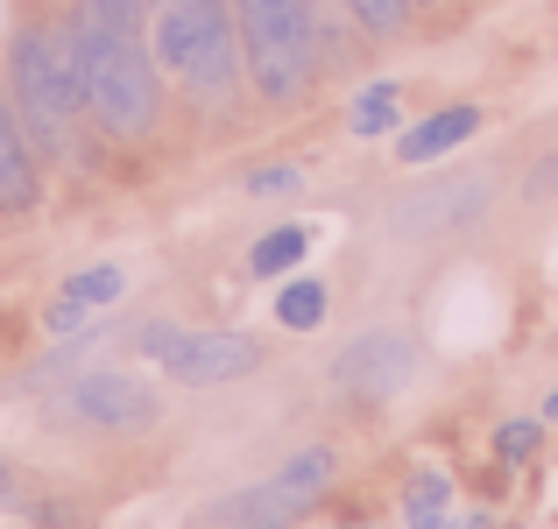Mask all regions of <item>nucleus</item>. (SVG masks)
Instances as JSON below:
<instances>
[{
	"instance_id": "nucleus-1",
	"label": "nucleus",
	"mask_w": 558,
	"mask_h": 529,
	"mask_svg": "<svg viewBox=\"0 0 558 529\" xmlns=\"http://www.w3.org/2000/svg\"><path fill=\"white\" fill-rule=\"evenodd\" d=\"M57 22L78 57L85 121L107 142H149L163 121V64L149 50V28L93 8V0H71V14H57Z\"/></svg>"
},
{
	"instance_id": "nucleus-2",
	"label": "nucleus",
	"mask_w": 558,
	"mask_h": 529,
	"mask_svg": "<svg viewBox=\"0 0 558 529\" xmlns=\"http://www.w3.org/2000/svg\"><path fill=\"white\" fill-rule=\"evenodd\" d=\"M8 99L43 163H64L85 121V85H78V57L64 42V22H22L8 36Z\"/></svg>"
},
{
	"instance_id": "nucleus-3",
	"label": "nucleus",
	"mask_w": 558,
	"mask_h": 529,
	"mask_svg": "<svg viewBox=\"0 0 558 529\" xmlns=\"http://www.w3.org/2000/svg\"><path fill=\"white\" fill-rule=\"evenodd\" d=\"M149 50L163 71H178L191 99H233L241 85V28H233V0H156L149 14Z\"/></svg>"
},
{
	"instance_id": "nucleus-4",
	"label": "nucleus",
	"mask_w": 558,
	"mask_h": 529,
	"mask_svg": "<svg viewBox=\"0 0 558 529\" xmlns=\"http://www.w3.org/2000/svg\"><path fill=\"white\" fill-rule=\"evenodd\" d=\"M241 64L269 107H298L318 78V0H233Z\"/></svg>"
},
{
	"instance_id": "nucleus-5",
	"label": "nucleus",
	"mask_w": 558,
	"mask_h": 529,
	"mask_svg": "<svg viewBox=\"0 0 558 529\" xmlns=\"http://www.w3.org/2000/svg\"><path fill=\"white\" fill-rule=\"evenodd\" d=\"M332 473H340V452L332 445H304V452H290L269 480L227 494V502L213 508V522L219 529H298L318 502H326Z\"/></svg>"
},
{
	"instance_id": "nucleus-6",
	"label": "nucleus",
	"mask_w": 558,
	"mask_h": 529,
	"mask_svg": "<svg viewBox=\"0 0 558 529\" xmlns=\"http://www.w3.org/2000/svg\"><path fill=\"white\" fill-rule=\"evenodd\" d=\"M417 367H424V346L410 340V332L381 325V332H361L354 346H340L332 389L354 395V403H389V395H403L410 381H417Z\"/></svg>"
},
{
	"instance_id": "nucleus-7",
	"label": "nucleus",
	"mask_w": 558,
	"mask_h": 529,
	"mask_svg": "<svg viewBox=\"0 0 558 529\" xmlns=\"http://www.w3.org/2000/svg\"><path fill=\"white\" fill-rule=\"evenodd\" d=\"M64 409H71L78 423H93V431L128 438V431H149V423L163 417V395H156L149 381L121 374V367H93V374H78V381H71Z\"/></svg>"
},
{
	"instance_id": "nucleus-8",
	"label": "nucleus",
	"mask_w": 558,
	"mask_h": 529,
	"mask_svg": "<svg viewBox=\"0 0 558 529\" xmlns=\"http://www.w3.org/2000/svg\"><path fill=\"white\" fill-rule=\"evenodd\" d=\"M163 367L170 381H184V389H219V381H247L262 367V340L255 332H178V346L163 353Z\"/></svg>"
},
{
	"instance_id": "nucleus-9",
	"label": "nucleus",
	"mask_w": 558,
	"mask_h": 529,
	"mask_svg": "<svg viewBox=\"0 0 558 529\" xmlns=\"http://www.w3.org/2000/svg\"><path fill=\"white\" fill-rule=\"evenodd\" d=\"M36 205H43V156H36V142H28L22 113H14L8 85H0V212L22 219V212H36Z\"/></svg>"
},
{
	"instance_id": "nucleus-10",
	"label": "nucleus",
	"mask_w": 558,
	"mask_h": 529,
	"mask_svg": "<svg viewBox=\"0 0 558 529\" xmlns=\"http://www.w3.org/2000/svg\"><path fill=\"white\" fill-rule=\"evenodd\" d=\"M481 135V107H438V113H424L417 127H403L396 135V163H410V170H424V163H438V156H452V149H466V142Z\"/></svg>"
},
{
	"instance_id": "nucleus-11",
	"label": "nucleus",
	"mask_w": 558,
	"mask_h": 529,
	"mask_svg": "<svg viewBox=\"0 0 558 529\" xmlns=\"http://www.w3.org/2000/svg\"><path fill=\"white\" fill-rule=\"evenodd\" d=\"M304 255H312V233H304V226H269L255 247H247V275H262V283H283V275L304 269Z\"/></svg>"
},
{
	"instance_id": "nucleus-12",
	"label": "nucleus",
	"mask_w": 558,
	"mask_h": 529,
	"mask_svg": "<svg viewBox=\"0 0 558 529\" xmlns=\"http://www.w3.org/2000/svg\"><path fill=\"white\" fill-rule=\"evenodd\" d=\"M326 311H332V290L318 275H283V290H276V325L283 332H318Z\"/></svg>"
},
{
	"instance_id": "nucleus-13",
	"label": "nucleus",
	"mask_w": 558,
	"mask_h": 529,
	"mask_svg": "<svg viewBox=\"0 0 558 529\" xmlns=\"http://www.w3.org/2000/svg\"><path fill=\"white\" fill-rule=\"evenodd\" d=\"M446 516H452V480L438 466H417L403 480V529H446Z\"/></svg>"
},
{
	"instance_id": "nucleus-14",
	"label": "nucleus",
	"mask_w": 558,
	"mask_h": 529,
	"mask_svg": "<svg viewBox=\"0 0 558 529\" xmlns=\"http://www.w3.org/2000/svg\"><path fill=\"white\" fill-rule=\"evenodd\" d=\"M481 205H488V184L481 176H466V184H446V190H424V198H410V219H438V226H474Z\"/></svg>"
},
{
	"instance_id": "nucleus-15",
	"label": "nucleus",
	"mask_w": 558,
	"mask_h": 529,
	"mask_svg": "<svg viewBox=\"0 0 558 529\" xmlns=\"http://www.w3.org/2000/svg\"><path fill=\"white\" fill-rule=\"evenodd\" d=\"M396 107H403L396 78H375V85H361V93H354V107H347V135H361V142L389 135V127H396Z\"/></svg>"
},
{
	"instance_id": "nucleus-16",
	"label": "nucleus",
	"mask_w": 558,
	"mask_h": 529,
	"mask_svg": "<svg viewBox=\"0 0 558 529\" xmlns=\"http://www.w3.org/2000/svg\"><path fill=\"white\" fill-rule=\"evenodd\" d=\"M121 290H128V269H113V261H93V269L64 275V297H71V304H85V311H99V304H113Z\"/></svg>"
},
{
	"instance_id": "nucleus-17",
	"label": "nucleus",
	"mask_w": 558,
	"mask_h": 529,
	"mask_svg": "<svg viewBox=\"0 0 558 529\" xmlns=\"http://www.w3.org/2000/svg\"><path fill=\"white\" fill-rule=\"evenodd\" d=\"M340 8L354 14V22L368 28V36H381V42H389V36H403V28H410L417 0H340Z\"/></svg>"
},
{
	"instance_id": "nucleus-18",
	"label": "nucleus",
	"mask_w": 558,
	"mask_h": 529,
	"mask_svg": "<svg viewBox=\"0 0 558 529\" xmlns=\"http://www.w3.org/2000/svg\"><path fill=\"white\" fill-rule=\"evenodd\" d=\"M537 445H545V417H509L502 431H495V459L502 466H531Z\"/></svg>"
},
{
	"instance_id": "nucleus-19",
	"label": "nucleus",
	"mask_w": 558,
	"mask_h": 529,
	"mask_svg": "<svg viewBox=\"0 0 558 529\" xmlns=\"http://www.w3.org/2000/svg\"><path fill=\"white\" fill-rule=\"evenodd\" d=\"M298 184H304L298 163H262V170H247V198H283V190H298Z\"/></svg>"
},
{
	"instance_id": "nucleus-20",
	"label": "nucleus",
	"mask_w": 558,
	"mask_h": 529,
	"mask_svg": "<svg viewBox=\"0 0 558 529\" xmlns=\"http://www.w3.org/2000/svg\"><path fill=\"white\" fill-rule=\"evenodd\" d=\"M43 332H50V340H78L85 332V304H71L64 290H57V304L43 311Z\"/></svg>"
},
{
	"instance_id": "nucleus-21",
	"label": "nucleus",
	"mask_w": 558,
	"mask_h": 529,
	"mask_svg": "<svg viewBox=\"0 0 558 529\" xmlns=\"http://www.w3.org/2000/svg\"><path fill=\"white\" fill-rule=\"evenodd\" d=\"M178 332H184V325H170V318H156V325H142V340H135V346L149 353V360H163V353L178 346Z\"/></svg>"
},
{
	"instance_id": "nucleus-22",
	"label": "nucleus",
	"mask_w": 558,
	"mask_h": 529,
	"mask_svg": "<svg viewBox=\"0 0 558 529\" xmlns=\"http://www.w3.org/2000/svg\"><path fill=\"white\" fill-rule=\"evenodd\" d=\"M93 8H107V14H121V22H142V28H149L156 0H93Z\"/></svg>"
},
{
	"instance_id": "nucleus-23",
	"label": "nucleus",
	"mask_w": 558,
	"mask_h": 529,
	"mask_svg": "<svg viewBox=\"0 0 558 529\" xmlns=\"http://www.w3.org/2000/svg\"><path fill=\"white\" fill-rule=\"evenodd\" d=\"M446 529H495V516H446Z\"/></svg>"
},
{
	"instance_id": "nucleus-24",
	"label": "nucleus",
	"mask_w": 558,
	"mask_h": 529,
	"mask_svg": "<svg viewBox=\"0 0 558 529\" xmlns=\"http://www.w3.org/2000/svg\"><path fill=\"white\" fill-rule=\"evenodd\" d=\"M537 417H545V423H558V389L545 395V409H537Z\"/></svg>"
},
{
	"instance_id": "nucleus-25",
	"label": "nucleus",
	"mask_w": 558,
	"mask_h": 529,
	"mask_svg": "<svg viewBox=\"0 0 558 529\" xmlns=\"http://www.w3.org/2000/svg\"><path fill=\"white\" fill-rule=\"evenodd\" d=\"M8 494H14V473H8V466H0V502H8Z\"/></svg>"
},
{
	"instance_id": "nucleus-26",
	"label": "nucleus",
	"mask_w": 558,
	"mask_h": 529,
	"mask_svg": "<svg viewBox=\"0 0 558 529\" xmlns=\"http://www.w3.org/2000/svg\"><path fill=\"white\" fill-rule=\"evenodd\" d=\"M340 529H375V522H340Z\"/></svg>"
},
{
	"instance_id": "nucleus-27",
	"label": "nucleus",
	"mask_w": 558,
	"mask_h": 529,
	"mask_svg": "<svg viewBox=\"0 0 558 529\" xmlns=\"http://www.w3.org/2000/svg\"><path fill=\"white\" fill-rule=\"evenodd\" d=\"M417 8H446V0H417Z\"/></svg>"
}]
</instances>
